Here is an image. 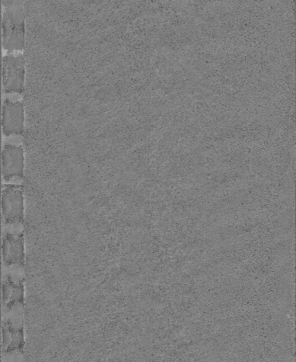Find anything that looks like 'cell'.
Segmentation results:
<instances>
[{
    "label": "cell",
    "instance_id": "cell-1",
    "mask_svg": "<svg viewBox=\"0 0 296 362\" xmlns=\"http://www.w3.org/2000/svg\"><path fill=\"white\" fill-rule=\"evenodd\" d=\"M3 47L8 52L22 49L25 45V8L22 0H3Z\"/></svg>",
    "mask_w": 296,
    "mask_h": 362
},
{
    "label": "cell",
    "instance_id": "cell-2",
    "mask_svg": "<svg viewBox=\"0 0 296 362\" xmlns=\"http://www.w3.org/2000/svg\"><path fill=\"white\" fill-rule=\"evenodd\" d=\"M24 190L21 185L5 184L1 195L2 216L5 224H22L24 221Z\"/></svg>",
    "mask_w": 296,
    "mask_h": 362
},
{
    "label": "cell",
    "instance_id": "cell-3",
    "mask_svg": "<svg viewBox=\"0 0 296 362\" xmlns=\"http://www.w3.org/2000/svg\"><path fill=\"white\" fill-rule=\"evenodd\" d=\"M25 64V57L22 53L8 52L3 57V89L5 92H23Z\"/></svg>",
    "mask_w": 296,
    "mask_h": 362
},
{
    "label": "cell",
    "instance_id": "cell-4",
    "mask_svg": "<svg viewBox=\"0 0 296 362\" xmlns=\"http://www.w3.org/2000/svg\"><path fill=\"white\" fill-rule=\"evenodd\" d=\"M2 177L8 182L24 175V151L20 145L6 143L2 149Z\"/></svg>",
    "mask_w": 296,
    "mask_h": 362
},
{
    "label": "cell",
    "instance_id": "cell-5",
    "mask_svg": "<svg viewBox=\"0 0 296 362\" xmlns=\"http://www.w3.org/2000/svg\"><path fill=\"white\" fill-rule=\"evenodd\" d=\"M2 127L6 136L23 132L24 104L22 100L5 98L2 105Z\"/></svg>",
    "mask_w": 296,
    "mask_h": 362
},
{
    "label": "cell",
    "instance_id": "cell-6",
    "mask_svg": "<svg viewBox=\"0 0 296 362\" xmlns=\"http://www.w3.org/2000/svg\"><path fill=\"white\" fill-rule=\"evenodd\" d=\"M2 256L4 264L7 267L24 266L25 247L23 232H6L3 235Z\"/></svg>",
    "mask_w": 296,
    "mask_h": 362
}]
</instances>
